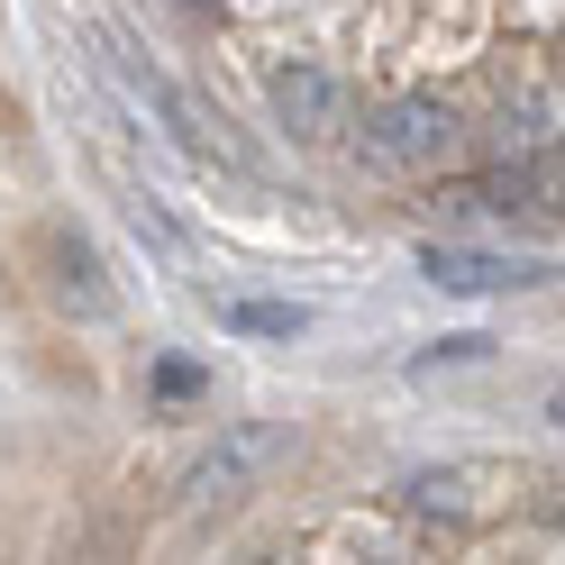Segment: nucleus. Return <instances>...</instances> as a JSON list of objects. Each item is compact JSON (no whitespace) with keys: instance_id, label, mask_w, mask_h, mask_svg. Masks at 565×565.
Returning a JSON list of instances; mask_svg holds the SVG:
<instances>
[{"instance_id":"obj_9","label":"nucleus","mask_w":565,"mask_h":565,"mask_svg":"<svg viewBox=\"0 0 565 565\" xmlns=\"http://www.w3.org/2000/svg\"><path fill=\"white\" fill-rule=\"evenodd\" d=\"M556 419H565V393H556Z\"/></svg>"},{"instance_id":"obj_7","label":"nucleus","mask_w":565,"mask_h":565,"mask_svg":"<svg viewBox=\"0 0 565 565\" xmlns=\"http://www.w3.org/2000/svg\"><path fill=\"white\" fill-rule=\"evenodd\" d=\"M220 320L246 329V338H301V329H310V310H301V301H228Z\"/></svg>"},{"instance_id":"obj_6","label":"nucleus","mask_w":565,"mask_h":565,"mask_svg":"<svg viewBox=\"0 0 565 565\" xmlns=\"http://www.w3.org/2000/svg\"><path fill=\"white\" fill-rule=\"evenodd\" d=\"M46 256H55V265H46V282L83 310V320H100V310H110V282H100L92 246H83V237H64V228H46Z\"/></svg>"},{"instance_id":"obj_4","label":"nucleus","mask_w":565,"mask_h":565,"mask_svg":"<svg viewBox=\"0 0 565 565\" xmlns=\"http://www.w3.org/2000/svg\"><path fill=\"white\" fill-rule=\"evenodd\" d=\"M492 475H502V466H438V475H419L411 483V511H429V520H492V511H502V492H483Z\"/></svg>"},{"instance_id":"obj_2","label":"nucleus","mask_w":565,"mask_h":565,"mask_svg":"<svg viewBox=\"0 0 565 565\" xmlns=\"http://www.w3.org/2000/svg\"><path fill=\"white\" fill-rule=\"evenodd\" d=\"M456 110L447 100H393V110L374 119V156H393V164H447L456 156Z\"/></svg>"},{"instance_id":"obj_3","label":"nucleus","mask_w":565,"mask_h":565,"mask_svg":"<svg viewBox=\"0 0 565 565\" xmlns=\"http://www.w3.org/2000/svg\"><path fill=\"white\" fill-rule=\"evenodd\" d=\"M419 274L438 282V292H529V282H547V265H520V256H475V246H429Z\"/></svg>"},{"instance_id":"obj_5","label":"nucleus","mask_w":565,"mask_h":565,"mask_svg":"<svg viewBox=\"0 0 565 565\" xmlns=\"http://www.w3.org/2000/svg\"><path fill=\"white\" fill-rule=\"evenodd\" d=\"M274 119L301 128V137H320V128L347 119V92L320 74V64H282V74H274Z\"/></svg>"},{"instance_id":"obj_1","label":"nucleus","mask_w":565,"mask_h":565,"mask_svg":"<svg viewBox=\"0 0 565 565\" xmlns=\"http://www.w3.org/2000/svg\"><path fill=\"white\" fill-rule=\"evenodd\" d=\"M301 438L292 429H274V419H256V429H220L201 456H192V475H183V502L192 511H220V502H237V492H256L282 456H292Z\"/></svg>"},{"instance_id":"obj_8","label":"nucleus","mask_w":565,"mask_h":565,"mask_svg":"<svg viewBox=\"0 0 565 565\" xmlns=\"http://www.w3.org/2000/svg\"><path fill=\"white\" fill-rule=\"evenodd\" d=\"M183 10H210V0H183Z\"/></svg>"}]
</instances>
